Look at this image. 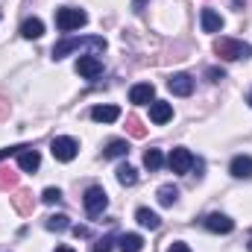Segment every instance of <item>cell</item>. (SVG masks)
Here are the masks:
<instances>
[{
  "instance_id": "cell-1",
  "label": "cell",
  "mask_w": 252,
  "mask_h": 252,
  "mask_svg": "<svg viewBox=\"0 0 252 252\" xmlns=\"http://www.w3.org/2000/svg\"><path fill=\"white\" fill-rule=\"evenodd\" d=\"M76 47H91V50L103 53V50H106V38H100V35H91V38H73V35H67V38H62V41L53 47V59H62V56H67V53L76 50Z\"/></svg>"
},
{
  "instance_id": "cell-2",
  "label": "cell",
  "mask_w": 252,
  "mask_h": 252,
  "mask_svg": "<svg viewBox=\"0 0 252 252\" xmlns=\"http://www.w3.org/2000/svg\"><path fill=\"white\" fill-rule=\"evenodd\" d=\"M214 53H217L220 59H226V62H235V59L252 56V47L244 44V41H238V38H217V41H214Z\"/></svg>"
},
{
  "instance_id": "cell-3",
  "label": "cell",
  "mask_w": 252,
  "mask_h": 252,
  "mask_svg": "<svg viewBox=\"0 0 252 252\" xmlns=\"http://www.w3.org/2000/svg\"><path fill=\"white\" fill-rule=\"evenodd\" d=\"M85 21H88V15H85L82 9H70V6H64V9H59V12H56V27H59L62 32L79 30Z\"/></svg>"
},
{
  "instance_id": "cell-4",
  "label": "cell",
  "mask_w": 252,
  "mask_h": 252,
  "mask_svg": "<svg viewBox=\"0 0 252 252\" xmlns=\"http://www.w3.org/2000/svg\"><path fill=\"white\" fill-rule=\"evenodd\" d=\"M82 205H85L88 217H100V214L106 211V205H109V196H106V190H103V188H97V185H94V188L85 190Z\"/></svg>"
},
{
  "instance_id": "cell-5",
  "label": "cell",
  "mask_w": 252,
  "mask_h": 252,
  "mask_svg": "<svg viewBox=\"0 0 252 252\" xmlns=\"http://www.w3.org/2000/svg\"><path fill=\"white\" fill-rule=\"evenodd\" d=\"M50 153H53V158H56V161H73V158H76V153H79V144H76L73 138H53Z\"/></svg>"
},
{
  "instance_id": "cell-6",
  "label": "cell",
  "mask_w": 252,
  "mask_h": 252,
  "mask_svg": "<svg viewBox=\"0 0 252 252\" xmlns=\"http://www.w3.org/2000/svg\"><path fill=\"white\" fill-rule=\"evenodd\" d=\"M167 164H170V170H173V173H179V176H182V173H188V170L193 167V164H196V161H193L190 150H185V147H176V150L170 153Z\"/></svg>"
},
{
  "instance_id": "cell-7",
  "label": "cell",
  "mask_w": 252,
  "mask_h": 252,
  "mask_svg": "<svg viewBox=\"0 0 252 252\" xmlns=\"http://www.w3.org/2000/svg\"><path fill=\"white\" fill-rule=\"evenodd\" d=\"M167 88H170L176 97H190V94H193V79H190L188 73H173V76L167 79Z\"/></svg>"
},
{
  "instance_id": "cell-8",
  "label": "cell",
  "mask_w": 252,
  "mask_h": 252,
  "mask_svg": "<svg viewBox=\"0 0 252 252\" xmlns=\"http://www.w3.org/2000/svg\"><path fill=\"white\" fill-rule=\"evenodd\" d=\"M153 97H156L153 82H138V85L129 88V103H135V106H144V103H150Z\"/></svg>"
},
{
  "instance_id": "cell-9",
  "label": "cell",
  "mask_w": 252,
  "mask_h": 252,
  "mask_svg": "<svg viewBox=\"0 0 252 252\" xmlns=\"http://www.w3.org/2000/svg\"><path fill=\"white\" fill-rule=\"evenodd\" d=\"M38 164H41V156H38L32 147H24V150L18 153V167H21L24 173H35Z\"/></svg>"
},
{
  "instance_id": "cell-10",
  "label": "cell",
  "mask_w": 252,
  "mask_h": 252,
  "mask_svg": "<svg viewBox=\"0 0 252 252\" xmlns=\"http://www.w3.org/2000/svg\"><path fill=\"white\" fill-rule=\"evenodd\" d=\"M76 70H79V76L94 79V76H100V73H103V62H100L97 56H82V59L76 62Z\"/></svg>"
},
{
  "instance_id": "cell-11",
  "label": "cell",
  "mask_w": 252,
  "mask_h": 252,
  "mask_svg": "<svg viewBox=\"0 0 252 252\" xmlns=\"http://www.w3.org/2000/svg\"><path fill=\"white\" fill-rule=\"evenodd\" d=\"M205 226L211 229V232H217V235H229L232 229H235V223L226 217V214H220V211H214V214H208L205 217Z\"/></svg>"
},
{
  "instance_id": "cell-12",
  "label": "cell",
  "mask_w": 252,
  "mask_h": 252,
  "mask_svg": "<svg viewBox=\"0 0 252 252\" xmlns=\"http://www.w3.org/2000/svg\"><path fill=\"white\" fill-rule=\"evenodd\" d=\"M173 118V106L170 103H164V100H156V103H150V121L153 124H167Z\"/></svg>"
},
{
  "instance_id": "cell-13",
  "label": "cell",
  "mask_w": 252,
  "mask_h": 252,
  "mask_svg": "<svg viewBox=\"0 0 252 252\" xmlns=\"http://www.w3.org/2000/svg\"><path fill=\"white\" fill-rule=\"evenodd\" d=\"M12 205H15V211L18 214H32V208H35V199H32V193L30 190H15L12 193Z\"/></svg>"
},
{
  "instance_id": "cell-14",
  "label": "cell",
  "mask_w": 252,
  "mask_h": 252,
  "mask_svg": "<svg viewBox=\"0 0 252 252\" xmlns=\"http://www.w3.org/2000/svg\"><path fill=\"white\" fill-rule=\"evenodd\" d=\"M229 170H232L235 179H252V158L250 156H235Z\"/></svg>"
},
{
  "instance_id": "cell-15",
  "label": "cell",
  "mask_w": 252,
  "mask_h": 252,
  "mask_svg": "<svg viewBox=\"0 0 252 252\" xmlns=\"http://www.w3.org/2000/svg\"><path fill=\"white\" fill-rule=\"evenodd\" d=\"M91 118H94L97 124H115V121L121 118V109H118V106H94V109H91Z\"/></svg>"
},
{
  "instance_id": "cell-16",
  "label": "cell",
  "mask_w": 252,
  "mask_h": 252,
  "mask_svg": "<svg viewBox=\"0 0 252 252\" xmlns=\"http://www.w3.org/2000/svg\"><path fill=\"white\" fill-rule=\"evenodd\" d=\"M199 21H202V30H205V32H220V27H223V18H220L214 9H202Z\"/></svg>"
},
{
  "instance_id": "cell-17",
  "label": "cell",
  "mask_w": 252,
  "mask_h": 252,
  "mask_svg": "<svg viewBox=\"0 0 252 252\" xmlns=\"http://www.w3.org/2000/svg\"><path fill=\"white\" fill-rule=\"evenodd\" d=\"M21 35L30 38V41H32V38H41V35H44V24H41L38 18H27V21L21 24Z\"/></svg>"
},
{
  "instance_id": "cell-18",
  "label": "cell",
  "mask_w": 252,
  "mask_h": 252,
  "mask_svg": "<svg viewBox=\"0 0 252 252\" xmlns=\"http://www.w3.org/2000/svg\"><path fill=\"white\" fill-rule=\"evenodd\" d=\"M135 220H138L144 229H158V226H161L158 214H156V211H150V208H138V211H135Z\"/></svg>"
},
{
  "instance_id": "cell-19",
  "label": "cell",
  "mask_w": 252,
  "mask_h": 252,
  "mask_svg": "<svg viewBox=\"0 0 252 252\" xmlns=\"http://www.w3.org/2000/svg\"><path fill=\"white\" fill-rule=\"evenodd\" d=\"M144 250V238L141 235H135V232H129L121 238V252H141Z\"/></svg>"
},
{
  "instance_id": "cell-20",
  "label": "cell",
  "mask_w": 252,
  "mask_h": 252,
  "mask_svg": "<svg viewBox=\"0 0 252 252\" xmlns=\"http://www.w3.org/2000/svg\"><path fill=\"white\" fill-rule=\"evenodd\" d=\"M126 153H129V144L118 138V141H109V144H106V153H103V156H106V158H124Z\"/></svg>"
},
{
  "instance_id": "cell-21",
  "label": "cell",
  "mask_w": 252,
  "mask_h": 252,
  "mask_svg": "<svg viewBox=\"0 0 252 252\" xmlns=\"http://www.w3.org/2000/svg\"><path fill=\"white\" fill-rule=\"evenodd\" d=\"M161 164H164L161 150H147V153H144V167H147V170H158Z\"/></svg>"
},
{
  "instance_id": "cell-22",
  "label": "cell",
  "mask_w": 252,
  "mask_h": 252,
  "mask_svg": "<svg viewBox=\"0 0 252 252\" xmlns=\"http://www.w3.org/2000/svg\"><path fill=\"white\" fill-rule=\"evenodd\" d=\"M176 199H179V190L173 188V185H161V188H158V202H161L164 208H170Z\"/></svg>"
},
{
  "instance_id": "cell-23",
  "label": "cell",
  "mask_w": 252,
  "mask_h": 252,
  "mask_svg": "<svg viewBox=\"0 0 252 252\" xmlns=\"http://www.w3.org/2000/svg\"><path fill=\"white\" fill-rule=\"evenodd\" d=\"M44 226H47L50 232H64V229H70V223H67L64 214H50V217L44 220Z\"/></svg>"
},
{
  "instance_id": "cell-24",
  "label": "cell",
  "mask_w": 252,
  "mask_h": 252,
  "mask_svg": "<svg viewBox=\"0 0 252 252\" xmlns=\"http://www.w3.org/2000/svg\"><path fill=\"white\" fill-rule=\"evenodd\" d=\"M118 182H121V185H135V182H138V170L129 167V164H121V167H118Z\"/></svg>"
},
{
  "instance_id": "cell-25",
  "label": "cell",
  "mask_w": 252,
  "mask_h": 252,
  "mask_svg": "<svg viewBox=\"0 0 252 252\" xmlns=\"http://www.w3.org/2000/svg\"><path fill=\"white\" fill-rule=\"evenodd\" d=\"M15 185H18V173L12 167H3L0 170V190H12Z\"/></svg>"
},
{
  "instance_id": "cell-26",
  "label": "cell",
  "mask_w": 252,
  "mask_h": 252,
  "mask_svg": "<svg viewBox=\"0 0 252 252\" xmlns=\"http://www.w3.org/2000/svg\"><path fill=\"white\" fill-rule=\"evenodd\" d=\"M126 129H129V135H132V138H144V135H147V126L141 124L135 115H129V118H126Z\"/></svg>"
},
{
  "instance_id": "cell-27",
  "label": "cell",
  "mask_w": 252,
  "mask_h": 252,
  "mask_svg": "<svg viewBox=\"0 0 252 252\" xmlns=\"http://www.w3.org/2000/svg\"><path fill=\"white\" fill-rule=\"evenodd\" d=\"M41 199H44L47 205H56V202H62V190H59V188H44Z\"/></svg>"
},
{
  "instance_id": "cell-28",
  "label": "cell",
  "mask_w": 252,
  "mask_h": 252,
  "mask_svg": "<svg viewBox=\"0 0 252 252\" xmlns=\"http://www.w3.org/2000/svg\"><path fill=\"white\" fill-rule=\"evenodd\" d=\"M94 252H112V238H103L94 244Z\"/></svg>"
},
{
  "instance_id": "cell-29",
  "label": "cell",
  "mask_w": 252,
  "mask_h": 252,
  "mask_svg": "<svg viewBox=\"0 0 252 252\" xmlns=\"http://www.w3.org/2000/svg\"><path fill=\"white\" fill-rule=\"evenodd\" d=\"M21 150H24V144H18V147H6V150H0V161H3V158H9V156H18Z\"/></svg>"
},
{
  "instance_id": "cell-30",
  "label": "cell",
  "mask_w": 252,
  "mask_h": 252,
  "mask_svg": "<svg viewBox=\"0 0 252 252\" xmlns=\"http://www.w3.org/2000/svg\"><path fill=\"white\" fill-rule=\"evenodd\" d=\"M70 232H73L76 238H91V229H88V226H73Z\"/></svg>"
},
{
  "instance_id": "cell-31",
  "label": "cell",
  "mask_w": 252,
  "mask_h": 252,
  "mask_svg": "<svg viewBox=\"0 0 252 252\" xmlns=\"http://www.w3.org/2000/svg\"><path fill=\"white\" fill-rule=\"evenodd\" d=\"M167 252H190V247H188V244H179V241H176V244H170V247H167Z\"/></svg>"
},
{
  "instance_id": "cell-32",
  "label": "cell",
  "mask_w": 252,
  "mask_h": 252,
  "mask_svg": "<svg viewBox=\"0 0 252 252\" xmlns=\"http://www.w3.org/2000/svg\"><path fill=\"white\" fill-rule=\"evenodd\" d=\"M208 76H211L214 82H220V79H226V73H223V70H217V67H211V70H208Z\"/></svg>"
},
{
  "instance_id": "cell-33",
  "label": "cell",
  "mask_w": 252,
  "mask_h": 252,
  "mask_svg": "<svg viewBox=\"0 0 252 252\" xmlns=\"http://www.w3.org/2000/svg\"><path fill=\"white\" fill-rule=\"evenodd\" d=\"M6 118H9V103L0 97V121H6Z\"/></svg>"
},
{
  "instance_id": "cell-34",
  "label": "cell",
  "mask_w": 252,
  "mask_h": 252,
  "mask_svg": "<svg viewBox=\"0 0 252 252\" xmlns=\"http://www.w3.org/2000/svg\"><path fill=\"white\" fill-rule=\"evenodd\" d=\"M144 3H147V0H135V3H132V9H135V12H141V6H144Z\"/></svg>"
},
{
  "instance_id": "cell-35",
  "label": "cell",
  "mask_w": 252,
  "mask_h": 252,
  "mask_svg": "<svg viewBox=\"0 0 252 252\" xmlns=\"http://www.w3.org/2000/svg\"><path fill=\"white\" fill-rule=\"evenodd\" d=\"M56 252H73L70 247H56Z\"/></svg>"
},
{
  "instance_id": "cell-36",
  "label": "cell",
  "mask_w": 252,
  "mask_h": 252,
  "mask_svg": "<svg viewBox=\"0 0 252 252\" xmlns=\"http://www.w3.org/2000/svg\"><path fill=\"white\" fill-rule=\"evenodd\" d=\"M247 247H250V252H252V238H250V244H247Z\"/></svg>"
},
{
  "instance_id": "cell-37",
  "label": "cell",
  "mask_w": 252,
  "mask_h": 252,
  "mask_svg": "<svg viewBox=\"0 0 252 252\" xmlns=\"http://www.w3.org/2000/svg\"><path fill=\"white\" fill-rule=\"evenodd\" d=\"M250 106H252V91H250Z\"/></svg>"
}]
</instances>
